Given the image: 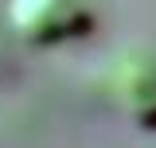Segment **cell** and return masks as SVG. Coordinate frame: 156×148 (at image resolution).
Listing matches in <instances>:
<instances>
[{"label": "cell", "instance_id": "1", "mask_svg": "<svg viewBox=\"0 0 156 148\" xmlns=\"http://www.w3.org/2000/svg\"><path fill=\"white\" fill-rule=\"evenodd\" d=\"M4 19L20 43L58 47V43L82 39L94 27V8L86 0H8Z\"/></svg>", "mask_w": 156, "mask_h": 148}, {"label": "cell", "instance_id": "2", "mask_svg": "<svg viewBox=\"0 0 156 148\" xmlns=\"http://www.w3.org/2000/svg\"><path fill=\"white\" fill-rule=\"evenodd\" d=\"M109 93L136 129L156 132V55L121 51L109 62Z\"/></svg>", "mask_w": 156, "mask_h": 148}]
</instances>
